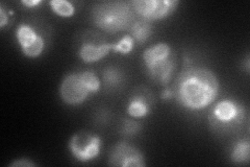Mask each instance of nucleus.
I'll use <instances>...</instances> for the list:
<instances>
[{"mask_svg": "<svg viewBox=\"0 0 250 167\" xmlns=\"http://www.w3.org/2000/svg\"><path fill=\"white\" fill-rule=\"evenodd\" d=\"M7 22H9V15L5 13L2 7H0V27L3 28Z\"/></svg>", "mask_w": 250, "mask_h": 167, "instance_id": "obj_22", "label": "nucleus"}, {"mask_svg": "<svg viewBox=\"0 0 250 167\" xmlns=\"http://www.w3.org/2000/svg\"><path fill=\"white\" fill-rule=\"evenodd\" d=\"M219 90L220 85L213 71L202 67H189L176 78L173 93L182 107L200 110L216 100Z\"/></svg>", "mask_w": 250, "mask_h": 167, "instance_id": "obj_1", "label": "nucleus"}, {"mask_svg": "<svg viewBox=\"0 0 250 167\" xmlns=\"http://www.w3.org/2000/svg\"><path fill=\"white\" fill-rule=\"evenodd\" d=\"M136 13L129 2L104 1L93 6V23L108 34L129 30L137 20Z\"/></svg>", "mask_w": 250, "mask_h": 167, "instance_id": "obj_2", "label": "nucleus"}, {"mask_svg": "<svg viewBox=\"0 0 250 167\" xmlns=\"http://www.w3.org/2000/svg\"><path fill=\"white\" fill-rule=\"evenodd\" d=\"M173 97H174L173 90L167 89V90H165V91H164V92L162 93V98H163V99H167V100H169V99L173 98Z\"/></svg>", "mask_w": 250, "mask_h": 167, "instance_id": "obj_24", "label": "nucleus"}, {"mask_svg": "<svg viewBox=\"0 0 250 167\" xmlns=\"http://www.w3.org/2000/svg\"><path fill=\"white\" fill-rule=\"evenodd\" d=\"M90 91L83 85L81 73L68 74L60 86V96L67 105H81L88 98Z\"/></svg>", "mask_w": 250, "mask_h": 167, "instance_id": "obj_5", "label": "nucleus"}, {"mask_svg": "<svg viewBox=\"0 0 250 167\" xmlns=\"http://www.w3.org/2000/svg\"><path fill=\"white\" fill-rule=\"evenodd\" d=\"M44 47H45V40L42 36H39L33 44L25 47V48H22V52L28 58H38L39 55L43 52Z\"/></svg>", "mask_w": 250, "mask_h": 167, "instance_id": "obj_19", "label": "nucleus"}, {"mask_svg": "<svg viewBox=\"0 0 250 167\" xmlns=\"http://www.w3.org/2000/svg\"><path fill=\"white\" fill-rule=\"evenodd\" d=\"M108 164L120 167H144L146 165L143 154L125 141L118 142L112 149Z\"/></svg>", "mask_w": 250, "mask_h": 167, "instance_id": "obj_6", "label": "nucleus"}, {"mask_svg": "<svg viewBox=\"0 0 250 167\" xmlns=\"http://www.w3.org/2000/svg\"><path fill=\"white\" fill-rule=\"evenodd\" d=\"M21 3L27 7H35L39 4H41L42 1L41 0H23V1H21Z\"/></svg>", "mask_w": 250, "mask_h": 167, "instance_id": "obj_23", "label": "nucleus"}, {"mask_svg": "<svg viewBox=\"0 0 250 167\" xmlns=\"http://www.w3.org/2000/svg\"><path fill=\"white\" fill-rule=\"evenodd\" d=\"M11 167H34L37 166L35 162H33L30 159L27 158H22L18 159V160H15L10 164Z\"/></svg>", "mask_w": 250, "mask_h": 167, "instance_id": "obj_21", "label": "nucleus"}, {"mask_svg": "<svg viewBox=\"0 0 250 167\" xmlns=\"http://www.w3.org/2000/svg\"><path fill=\"white\" fill-rule=\"evenodd\" d=\"M49 4L52 11L60 17H71L75 13L73 4L67 0H52Z\"/></svg>", "mask_w": 250, "mask_h": 167, "instance_id": "obj_16", "label": "nucleus"}, {"mask_svg": "<svg viewBox=\"0 0 250 167\" xmlns=\"http://www.w3.org/2000/svg\"><path fill=\"white\" fill-rule=\"evenodd\" d=\"M81 78L83 83V85L85 86V88H87L90 93L93 92L95 93L100 89V79L99 77L93 72V71H84V72L81 73Z\"/></svg>", "mask_w": 250, "mask_h": 167, "instance_id": "obj_18", "label": "nucleus"}, {"mask_svg": "<svg viewBox=\"0 0 250 167\" xmlns=\"http://www.w3.org/2000/svg\"><path fill=\"white\" fill-rule=\"evenodd\" d=\"M152 24L150 21L145 19H137L130 27V36L138 44H144L152 35Z\"/></svg>", "mask_w": 250, "mask_h": 167, "instance_id": "obj_11", "label": "nucleus"}, {"mask_svg": "<svg viewBox=\"0 0 250 167\" xmlns=\"http://www.w3.org/2000/svg\"><path fill=\"white\" fill-rule=\"evenodd\" d=\"M134 47L135 40L132 39L130 35H126L117 43H112V51L121 54H128L134 49Z\"/></svg>", "mask_w": 250, "mask_h": 167, "instance_id": "obj_17", "label": "nucleus"}, {"mask_svg": "<svg viewBox=\"0 0 250 167\" xmlns=\"http://www.w3.org/2000/svg\"><path fill=\"white\" fill-rule=\"evenodd\" d=\"M122 129L125 135H135L140 130V124L135 121L126 120L122 125Z\"/></svg>", "mask_w": 250, "mask_h": 167, "instance_id": "obj_20", "label": "nucleus"}, {"mask_svg": "<svg viewBox=\"0 0 250 167\" xmlns=\"http://www.w3.org/2000/svg\"><path fill=\"white\" fill-rule=\"evenodd\" d=\"M100 146L101 139L89 132L76 133L69 141V149L72 156L83 163L98 157Z\"/></svg>", "mask_w": 250, "mask_h": 167, "instance_id": "obj_4", "label": "nucleus"}, {"mask_svg": "<svg viewBox=\"0 0 250 167\" xmlns=\"http://www.w3.org/2000/svg\"><path fill=\"white\" fill-rule=\"evenodd\" d=\"M112 51V43H91L84 42L80 50L78 55L84 63H95L104 59Z\"/></svg>", "mask_w": 250, "mask_h": 167, "instance_id": "obj_9", "label": "nucleus"}, {"mask_svg": "<svg viewBox=\"0 0 250 167\" xmlns=\"http://www.w3.org/2000/svg\"><path fill=\"white\" fill-rule=\"evenodd\" d=\"M146 69L148 75L153 82L162 86H167L171 82L176 69L175 55L172 54L165 60L155 62L154 64L146 67Z\"/></svg>", "mask_w": 250, "mask_h": 167, "instance_id": "obj_7", "label": "nucleus"}, {"mask_svg": "<svg viewBox=\"0 0 250 167\" xmlns=\"http://www.w3.org/2000/svg\"><path fill=\"white\" fill-rule=\"evenodd\" d=\"M123 74L118 68L107 67L103 72V84L107 89H115L122 83Z\"/></svg>", "mask_w": 250, "mask_h": 167, "instance_id": "obj_15", "label": "nucleus"}, {"mask_svg": "<svg viewBox=\"0 0 250 167\" xmlns=\"http://www.w3.org/2000/svg\"><path fill=\"white\" fill-rule=\"evenodd\" d=\"M39 36L40 35H38L36 30L27 24L20 25L16 31V38H17L18 44L21 46V49L33 44Z\"/></svg>", "mask_w": 250, "mask_h": 167, "instance_id": "obj_13", "label": "nucleus"}, {"mask_svg": "<svg viewBox=\"0 0 250 167\" xmlns=\"http://www.w3.org/2000/svg\"><path fill=\"white\" fill-rule=\"evenodd\" d=\"M149 105H148V101L144 97L141 96H136L132 99H130L129 105L127 107V112L131 117H136V118H141L146 116L148 113H149Z\"/></svg>", "mask_w": 250, "mask_h": 167, "instance_id": "obj_14", "label": "nucleus"}, {"mask_svg": "<svg viewBox=\"0 0 250 167\" xmlns=\"http://www.w3.org/2000/svg\"><path fill=\"white\" fill-rule=\"evenodd\" d=\"M213 115L221 123H238L244 117V109L232 100H221L214 108Z\"/></svg>", "mask_w": 250, "mask_h": 167, "instance_id": "obj_8", "label": "nucleus"}, {"mask_svg": "<svg viewBox=\"0 0 250 167\" xmlns=\"http://www.w3.org/2000/svg\"><path fill=\"white\" fill-rule=\"evenodd\" d=\"M231 161L236 164H247L250 158V143L248 139H242L233 146L230 155Z\"/></svg>", "mask_w": 250, "mask_h": 167, "instance_id": "obj_12", "label": "nucleus"}, {"mask_svg": "<svg viewBox=\"0 0 250 167\" xmlns=\"http://www.w3.org/2000/svg\"><path fill=\"white\" fill-rule=\"evenodd\" d=\"M172 54H173V52H172V49L169 44L159 43L149 47V48H147L143 52L142 59H143L145 67H148L154 64L155 62H159L169 58Z\"/></svg>", "mask_w": 250, "mask_h": 167, "instance_id": "obj_10", "label": "nucleus"}, {"mask_svg": "<svg viewBox=\"0 0 250 167\" xmlns=\"http://www.w3.org/2000/svg\"><path fill=\"white\" fill-rule=\"evenodd\" d=\"M130 4L140 18L155 21L169 17L179 4L178 0H132Z\"/></svg>", "mask_w": 250, "mask_h": 167, "instance_id": "obj_3", "label": "nucleus"}]
</instances>
